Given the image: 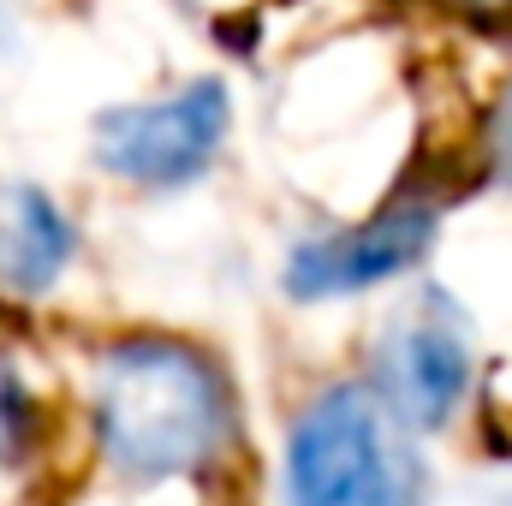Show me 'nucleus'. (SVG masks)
I'll use <instances>...</instances> for the list:
<instances>
[{
	"instance_id": "8",
	"label": "nucleus",
	"mask_w": 512,
	"mask_h": 506,
	"mask_svg": "<svg viewBox=\"0 0 512 506\" xmlns=\"http://www.w3.org/2000/svg\"><path fill=\"white\" fill-rule=\"evenodd\" d=\"M0 36H6V0H0Z\"/></svg>"
},
{
	"instance_id": "3",
	"label": "nucleus",
	"mask_w": 512,
	"mask_h": 506,
	"mask_svg": "<svg viewBox=\"0 0 512 506\" xmlns=\"http://www.w3.org/2000/svg\"><path fill=\"white\" fill-rule=\"evenodd\" d=\"M233 137V90L221 78H191L155 102L108 108L96 120V161L143 191L197 185Z\"/></svg>"
},
{
	"instance_id": "6",
	"label": "nucleus",
	"mask_w": 512,
	"mask_h": 506,
	"mask_svg": "<svg viewBox=\"0 0 512 506\" xmlns=\"http://www.w3.org/2000/svg\"><path fill=\"white\" fill-rule=\"evenodd\" d=\"M78 251L72 221L36 185H0V280L12 292H48Z\"/></svg>"
},
{
	"instance_id": "7",
	"label": "nucleus",
	"mask_w": 512,
	"mask_h": 506,
	"mask_svg": "<svg viewBox=\"0 0 512 506\" xmlns=\"http://www.w3.org/2000/svg\"><path fill=\"white\" fill-rule=\"evenodd\" d=\"M483 173L512 185V78L501 84V96H495V108L483 120Z\"/></svg>"
},
{
	"instance_id": "1",
	"label": "nucleus",
	"mask_w": 512,
	"mask_h": 506,
	"mask_svg": "<svg viewBox=\"0 0 512 506\" xmlns=\"http://www.w3.org/2000/svg\"><path fill=\"white\" fill-rule=\"evenodd\" d=\"M96 441L108 465L131 483L203 477L239 429L233 376L185 340L131 334L96 364Z\"/></svg>"
},
{
	"instance_id": "4",
	"label": "nucleus",
	"mask_w": 512,
	"mask_h": 506,
	"mask_svg": "<svg viewBox=\"0 0 512 506\" xmlns=\"http://www.w3.org/2000/svg\"><path fill=\"white\" fill-rule=\"evenodd\" d=\"M370 387L387 399V411L411 429V435H441L459 423L471 381H477V346H471V322L465 310L429 286L417 304H405L376 340V364Z\"/></svg>"
},
{
	"instance_id": "2",
	"label": "nucleus",
	"mask_w": 512,
	"mask_h": 506,
	"mask_svg": "<svg viewBox=\"0 0 512 506\" xmlns=\"http://www.w3.org/2000/svg\"><path fill=\"white\" fill-rule=\"evenodd\" d=\"M280 506H429L417 435L364 376L316 387L280 447Z\"/></svg>"
},
{
	"instance_id": "5",
	"label": "nucleus",
	"mask_w": 512,
	"mask_h": 506,
	"mask_svg": "<svg viewBox=\"0 0 512 506\" xmlns=\"http://www.w3.org/2000/svg\"><path fill=\"white\" fill-rule=\"evenodd\" d=\"M441 221L447 215L435 197H399V203H387L352 227L298 239L280 262V292L292 304H334V298L393 286L429 262L435 239H441Z\"/></svg>"
}]
</instances>
